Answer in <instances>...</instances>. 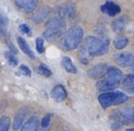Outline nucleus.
I'll use <instances>...</instances> for the list:
<instances>
[{
	"instance_id": "f257e3e1",
	"label": "nucleus",
	"mask_w": 134,
	"mask_h": 131,
	"mask_svg": "<svg viewBox=\"0 0 134 131\" xmlns=\"http://www.w3.org/2000/svg\"><path fill=\"white\" fill-rule=\"evenodd\" d=\"M108 51V41L99 40L94 36L86 38L84 43L78 52L79 58L84 64H87V56H100Z\"/></svg>"
},
{
	"instance_id": "f03ea898",
	"label": "nucleus",
	"mask_w": 134,
	"mask_h": 131,
	"mask_svg": "<svg viewBox=\"0 0 134 131\" xmlns=\"http://www.w3.org/2000/svg\"><path fill=\"white\" fill-rule=\"evenodd\" d=\"M84 37V31L81 27L74 26L67 31L62 42V46L65 51H73L80 45Z\"/></svg>"
},
{
	"instance_id": "7ed1b4c3",
	"label": "nucleus",
	"mask_w": 134,
	"mask_h": 131,
	"mask_svg": "<svg viewBox=\"0 0 134 131\" xmlns=\"http://www.w3.org/2000/svg\"><path fill=\"white\" fill-rule=\"evenodd\" d=\"M98 101L103 108H108L111 105L120 104L128 101V96L121 92H104L100 94Z\"/></svg>"
},
{
	"instance_id": "20e7f679",
	"label": "nucleus",
	"mask_w": 134,
	"mask_h": 131,
	"mask_svg": "<svg viewBox=\"0 0 134 131\" xmlns=\"http://www.w3.org/2000/svg\"><path fill=\"white\" fill-rule=\"evenodd\" d=\"M115 61L121 67H132L134 66V56L130 53H121L115 56Z\"/></svg>"
},
{
	"instance_id": "39448f33",
	"label": "nucleus",
	"mask_w": 134,
	"mask_h": 131,
	"mask_svg": "<svg viewBox=\"0 0 134 131\" xmlns=\"http://www.w3.org/2000/svg\"><path fill=\"white\" fill-rule=\"evenodd\" d=\"M38 0H15V4L19 9L25 12H32L37 7Z\"/></svg>"
},
{
	"instance_id": "423d86ee",
	"label": "nucleus",
	"mask_w": 134,
	"mask_h": 131,
	"mask_svg": "<svg viewBox=\"0 0 134 131\" xmlns=\"http://www.w3.org/2000/svg\"><path fill=\"white\" fill-rule=\"evenodd\" d=\"M51 8L47 6H43L38 8V10H36L31 16V19L35 23H41L44 21L47 18V16L50 13Z\"/></svg>"
},
{
	"instance_id": "0eeeda50",
	"label": "nucleus",
	"mask_w": 134,
	"mask_h": 131,
	"mask_svg": "<svg viewBox=\"0 0 134 131\" xmlns=\"http://www.w3.org/2000/svg\"><path fill=\"white\" fill-rule=\"evenodd\" d=\"M119 85V81L114 80L109 78H107L106 79L102 81H99L97 83V89L100 92H109L111 90L116 89Z\"/></svg>"
},
{
	"instance_id": "6e6552de",
	"label": "nucleus",
	"mask_w": 134,
	"mask_h": 131,
	"mask_svg": "<svg viewBox=\"0 0 134 131\" xmlns=\"http://www.w3.org/2000/svg\"><path fill=\"white\" fill-rule=\"evenodd\" d=\"M107 70H108L107 66L103 63H100V64H97L95 67H93L88 71L87 74L91 79H99V78L103 77L107 73Z\"/></svg>"
},
{
	"instance_id": "1a4fd4ad",
	"label": "nucleus",
	"mask_w": 134,
	"mask_h": 131,
	"mask_svg": "<svg viewBox=\"0 0 134 131\" xmlns=\"http://www.w3.org/2000/svg\"><path fill=\"white\" fill-rule=\"evenodd\" d=\"M62 34H63V29L55 28V27H49L44 32L43 36H44V38L47 41L52 42L60 38Z\"/></svg>"
},
{
	"instance_id": "9d476101",
	"label": "nucleus",
	"mask_w": 134,
	"mask_h": 131,
	"mask_svg": "<svg viewBox=\"0 0 134 131\" xmlns=\"http://www.w3.org/2000/svg\"><path fill=\"white\" fill-rule=\"evenodd\" d=\"M101 10L104 13L108 14V16L114 17L120 12V7L113 2H107L101 7Z\"/></svg>"
},
{
	"instance_id": "9b49d317",
	"label": "nucleus",
	"mask_w": 134,
	"mask_h": 131,
	"mask_svg": "<svg viewBox=\"0 0 134 131\" xmlns=\"http://www.w3.org/2000/svg\"><path fill=\"white\" fill-rule=\"evenodd\" d=\"M51 96L52 97V99H54L57 102H62L67 97V93L65 89L63 88V86L62 85H57L52 90L51 92Z\"/></svg>"
},
{
	"instance_id": "f8f14e48",
	"label": "nucleus",
	"mask_w": 134,
	"mask_h": 131,
	"mask_svg": "<svg viewBox=\"0 0 134 131\" xmlns=\"http://www.w3.org/2000/svg\"><path fill=\"white\" fill-rule=\"evenodd\" d=\"M129 19L126 16H122V17L119 18V19H115L112 23V29L115 32L119 33V32H123L126 28L127 24H128Z\"/></svg>"
},
{
	"instance_id": "ddd939ff",
	"label": "nucleus",
	"mask_w": 134,
	"mask_h": 131,
	"mask_svg": "<svg viewBox=\"0 0 134 131\" xmlns=\"http://www.w3.org/2000/svg\"><path fill=\"white\" fill-rule=\"evenodd\" d=\"M38 127H39L38 117L37 116H31L21 127L20 131H38Z\"/></svg>"
},
{
	"instance_id": "4468645a",
	"label": "nucleus",
	"mask_w": 134,
	"mask_h": 131,
	"mask_svg": "<svg viewBox=\"0 0 134 131\" xmlns=\"http://www.w3.org/2000/svg\"><path fill=\"white\" fill-rule=\"evenodd\" d=\"M18 43H19V46L20 47L21 51L26 54L27 56H29L31 59H34L35 58V56H34V53L32 52L31 48L29 45V43H27V41L24 39L23 37H18Z\"/></svg>"
},
{
	"instance_id": "2eb2a0df",
	"label": "nucleus",
	"mask_w": 134,
	"mask_h": 131,
	"mask_svg": "<svg viewBox=\"0 0 134 131\" xmlns=\"http://www.w3.org/2000/svg\"><path fill=\"white\" fill-rule=\"evenodd\" d=\"M27 114V109L26 108H21L17 112L14 118V123H13V129L14 130H18L21 127L23 121L25 119V116Z\"/></svg>"
},
{
	"instance_id": "dca6fc26",
	"label": "nucleus",
	"mask_w": 134,
	"mask_h": 131,
	"mask_svg": "<svg viewBox=\"0 0 134 131\" xmlns=\"http://www.w3.org/2000/svg\"><path fill=\"white\" fill-rule=\"evenodd\" d=\"M75 11V6L72 3H67V4L63 5L61 8H60L59 14L62 18L65 17H70L72 16Z\"/></svg>"
},
{
	"instance_id": "f3484780",
	"label": "nucleus",
	"mask_w": 134,
	"mask_h": 131,
	"mask_svg": "<svg viewBox=\"0 0 134 131\" xmlns=\"http://www.w3.org/2000/svg\"><path fill=\"white\" fill-rule=\"evenodd\" d=\"M62 66H63V68H64L65 71H67L68 73L75 74L77 72L75 66L74 65L72 60L70 59V57H68V56H64V57L63 58V60H62Z\"/></svg>"
},
{
	"instance_id": "a211bd4d",
	"label": "nucleus",
	"mask_w": 134,
	"mask_h": 131,
	"mask_svg": "<svg viewBox=\"0 0 134 131\" xmlns=\"http://www.w3.org/2000/svg\"><path fill=\"white\" fill-rule=\"evenodd\" d=\"M107 75H108V78L111 79H114V80L117 81H120L121 79H122V72L117 68H114V67H111L109 68L108 70H107Z\"/></svg>"
},
{
	"instance_id": "6ab92c4d",
	"label": "nucleus",
	"mask_w": 134,
	"mask_h": 131,
	"mask_svg": "<svg viewBox=\"0 0 134 131\" xmlns=\"http://www.w3.org/2000/svg\"><path fill=\"white\" fill-rule=\"evenodd\" d=\"M48 27H55V28L63 29L65 27V21L62 17H56L52 18L47 22Z\"/></svg>"
},
{
	"instance_id": "aec40b11",
	"label": "nucleus",
	"mask_w": 134,
	"mask_h": 131,
	"mask_svg": "<svg viewBox=\"0 0 134 131\" xmlns=\"http://www.w3.org/2000/svg\"><path fill=\"white\" fill-rule=\"evenodd\" d=\"M36 71L41 74V75L45 76V77H51L52 74L50 68H49L46 65H43V64H41L38 68H36Z\"/></svg>"
},
{
	"instance_id": "412c9836",
	"label": "nucleus",
	"mask_w": 134,
	"mask_h": 131,
	"mask_svg": "<svg viewBox=\"0 0 134 131\" xmlns=\"http://www.w3.org/2000/svg\"><path fill=\"white\" fill-rule=\"evenodd\" d=\"M129 43V40L127 38H120V39H117L115 42H114V47L116 49H123L124 47L127 46V44Z\"/></svg>"
},
{
	"instance_id": "4be33fe9",
	"label": "nucleus",
	"mask_w": 134,
	"mask_h": 131,
	"mask_svg": "<svg viewBox=\"0 0 134 131\" xmlns=\"http://www.w3.org/2000/svg\"><path fill=\"white\" fill-rule=\"evenodd\" d=\"M15 54H13L12 52H6L5 53V56H6V58L8 59V63L10 64L11 66H17L18 64H19V59H18L17 57H16V56H14Z\"/></svg>"
},
{
	"instance_id": "5701e85b",
	"label": "nucleus",
	"mask_w": 134,
	"mask_h": 131,
	"mask_svg": "<svg viewBox=\"0 0 134 131\" xmlns=\"http://www.w3.org/2000/svg\"><path fill=\"white\" fill-rule=\"evenodd\" d=\"M10 125V119L8 117H2L0 119V131H8Z\"/></svg>"
},
{
	"instance_id": "b1692460",
	"label": "nucleus",
	"mask_w": 134,
	"mask_h": 131,
	"mask_svg": "<svg viewBox=\"0 0 134 131\" xmlns=\"http://www.w3.org/2000/svg\"><path fill=\"white\" fill-rule=\"evenodd\" d=\"M36 49L40 54H42L44 52V40L42 38H37L36 39Z\"/></svg>"
},
{
	"instance_id": "393cba45",
	"label": "nucleus",
	"mask_w": 134,
	"mask_h": 131,
	"mask_svg": "<svg viewBox=\"0 0 134 131\" xmlns=\"http://www.w3.org/2000/svg\"><path fill=\"white\" fill-rule=\"evenodd\" d=\"M19 30L20 32H22V33L24 34H27V35L29 36H31L32 33H31V29L30 28V26H29L28 24H20L19 27Z\"/></svg>"
},
{
	"instance_id": "a878e982",
	"label": "nucleus",
	"mask_w": 134,
	"mask_h": 131,
	"mask_svg": "<svg viewBox=\"0 0 134 131\" xmlns=\"http://www.w3.org/2000/svg\"><path fill=\"white\" fill-rule=\"evenodd\" d=\"M133 84H134V74H130L123 80V85L124 86H132Z\"/></svg>"
},
{
	"instance_id": "bb28decb",
	"label": "nucleus",
	"mask_w": 134,
	"mask_h": 131,
	"mask_svg": "<svg viewBox=\"0 0 134 131\" xmlns=\"http://www.w3.org/2000/svg\"><path fill=\"white\" fill-rule=\"evenodd\" d=\"M19 72H20L23 76H26V77H30V76H31V71H30V69L25 65H21L20 67H19Z\"/></svg>"
},
{
	"instance_id": "cd10ccee",
	"label": "nucleus",
	"mask_w": 134,
	"mask_h": 131,
	"mask_svg": "<svg viewBox=\"0 0 134 131\" xmlns=\"http://www.w3.org/2000/svg\"><path fill=\"white\" fill-rule=\"evenodd\" d=\"M51 120H52V114L49 113L43 117L42 121H41V127H48L49 125L51 123Z\"/></svg>"
},
{
	"instance_id": "c85d7f7f",
	"label": "nucleus",
	"mask_w": 134,
	"mask_h": 131,
	"mask_svg": "<svg viewBox=\"0 0 134 131\" xmlns=\"http://www.w3.org/2000/svg\"><path fill=\"white\" fill-rule=\"evenodd\" d=\"M8 24V19L3 13L0 12V26H7Z\"/></svg>"
},
{
	"instance_id": "c756f323",
	"label": "nucleus",
	"mask_w": 134,
	"mask_h": 131,
	"mask_svg": "<svg viewBox=\"0 0 134 131\" xmlns=\"http://www.w3.org/2000/svg\"><path fill=\"white\" fill-rule=\"evenodd\" d=\"M8 47H9V49H10V52H12L13 54H17V53H18L17 49H16L15 47H14L13 43H12L11 42L8 41Z\"/></svg>"
},
{
	"instance_id": "7c9ffc66",
	"label": "nucleus",
	"mask_w": 134,
	"mask_h": 131,
	"mask_svg": "<svg viewBox=\"0 0 134 131\" xmlns=\"http://www.w3.org/2000/svg\"><path fill=\"white\" fill-rule=\"evenodd\" d=\"M6 37V32H5L4 30L0 28V39H3V38Z\"/></svg>"
},
{
	"instance_id": "2f4dec72",
	"label": "nucleus",
	"mask_w": 134,
	"mask_h": 131,
	"mask_svg": "<svg viewBox=\"0 0 134 131\" xmlns=\"http://www.w3.org/2000/svg\"><path fill=\"white\" fill-rule=\"evenodd\" d=\"M128 92H131V93H134V87H131V88L128 89Z\"/></svg>"
},
{
	"instance_id": "473e14b6",
	"label": "nucleus",
	"mask_w": 134,
	"mask_h": 131,
	"mask_svg": "<svg viewBox=\"0 0 134 131\" xmlns=\"http://www.w3.org/2000/svg\"><path fill=\"white\" fill-rule=\"evenodd\" d=\"M40 131H47V127H42Z\"/></svg>"
},
{
	"instance_id": "72a5a7b5",
	"label": "nucleus",
	"mask_w": 134,
	"mask_h": 131,
	"mask_svg": "<svg viewBox=\"0 0 134 131\" xmlns=\"http://www.w3.org/2000/svg\"><path fill=\"white\" fill-rule=\"evenodd\" d=\"M133 72H134V68H133Z\"/></svg>"
}]
</instances>
